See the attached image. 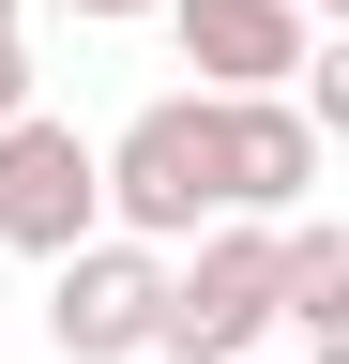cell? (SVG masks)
Returning <instances> with one entry per match:
<instances>
[{
    "mask_svg": "<svg viewBox=\"0 0 349 364\" xmlns=\"http://www.w3.org/2000/svg\"><path fill=\"white\" fill-rule=\"evenodd\" d=\"M107 228V152L76 122H0V258H76Z\"/></svg>",
    "mask_w": 349,
    "mask_h": 364,
    "instance_id": "obj_3",
    "label": "cell"
},
{
    "mask_svg": "<svg viewBox=\"0 0 349 364\" xmlns=\"http://www.w3.org/2000/svg\"><path fill=\"white\" fill-rule=\"evenodd\" d=\"M289 107L319 122V152L349 136V31H319V46H304V76H289Z\"/></svg>",
    "mask_w": 349,
    "mask_h": 364,
    "instance_id": "obj_8",
    "label": "cell"
},
{
    "mask_svg": "<svg viewBox=\"0 0 349 364\" xmlns=\"http://www.w3.org/2000/svg\"><path fill=\"white\" fill-rule=\"evenodd\" d=\"M167 31H183L198 91H289L304 46H319V16H304V0H167Z\"/></svg>",
    "mask_w": 349,
    "mask_h": 364,
    "instance_id": "obj_5",
    "label": "cell"
},
{
    "mask_svg": "<svg viewBox=\"0 0 349 364\" xmlns=\"http://www.w3.org/2000/svg\"><path fill=\"white\" fill-rule=\"evenodd\" d=\"M228 213V152H213V91H152L107 136V228L122 243H198Z\"/></svg>",
    "mask_w": 349,
    "mask_h": 364,
    "instance_id": "obj_1",
    "label": "cell"
},
{
    "mask_svg": "<svg viewBox=\"0 0 349 364\" xmlns=\"http://www.w3.org/2000/svg\"><path fill=\"white\" fill-rule=\"evenodd\" d=\"M152 318H167V243L92 228V243L61 258V289H46V349H61V364H137Z\"/></svg>",
    "mask_w": 349,
    "mask_h": 364,
    "instance_id": "obj_4",
    "label": "cell"
},
{
    "mask_svg": "<svg viewBox=\"0 0 349 364\" xmlns=\"http://www.w3.org/2000/svg\"><path fill=\"white\" fill-rule=\"evenodd\" d=\"M258 364H274V349H258Z\"/></svg>",
    "mask_w": 349,
    "mask_h": 364,
    "instance_id": "obj_14",
    "label": "cell"
},
{
    "mask_svg": "<svg viewBox=\"0 0 349 364\" xmlns=\"http://www.w3.org/2000/svg\"><path fill=\"white\" fill-rule=\"evenodd\" d=\"M0 31H16V0H0Z\"/></svg>",
    "mask_w": 349,
    "mask_h": 364,
    "instance_id": "obj_13",
    "label": "cell"
},
{
    "mask_svg": "<svg viewBox=\"0 0 349 364\" xmlns=\"http://www.w3.org/2000/svg\"><path fill=\"white\" fill-rule=\"evenodd\" d=\"M213 152H228V213H304V182H319V122L289 107V91H213Z\"/></svg>",
    "mask_w": 349,
    "mask_h": 364,
    "instance_id": "obj_6",
    "label": "cell"
},
{
    "mask_svg": "<svg viewBox=\"0 0 349 364\" xmlns=\"http://www.w3.org/2000/svg\"><path fill=\"white\" fill-rule=\"evenodd\" d=\"M76 31H122V16H167V0H61Z\"/></svg>",
    "mask_w": 349,
    "mask_h": 364,
    "instance_id": "obj_9",
    "label": "cell"
},
{
    "mask_svg": "<svg viewBox=\"0 0 349 364\" xmlns=\"http://www.w3.org/2000/svg\"><path fill=\"white\" fill-rule=\"evenodd\" d=\"M0 122H31V61H16V31H0Z\"/></svg>",
    "mask_w": 349,
    "mask_h": 364,
    "instance_id": "obj_10",
    "label": "cell"
},
{
    "mask_svg": "<svg viewBox=\"0 0 349 364\" xmlns=\"http://www.w3.org/2000/svg\"><path fill=\"white\" fill-rule=\"evenodd\" d=\"M152 349L167 364H258V349H274V228H258V213H213L198 258H167Z\"/></svg>",
    "mask_w": 349,
    "mask_h": 364,
    "instance_id": "obj_2",
    "label": "cell"
},
{
    "mask_svg": "<svg viewBox=\"0 0 349 364\" xmlns=\"http://www.w3.org/2000/svg\"><path fill=\"white\" fill-rule=\"evenodd\" d=\"M319 364H349V334H319Z\"/></svg>",
    "mask_w": 349,
    "mask_h": 364,
    "instance_id": "obj_12",
    "label": "cell"
},
{
    "mask_svg": "<svg viewBox=\"0 0 349 364\" xmlns=\"http://www.w3.org/2000/svg\"><path fill=\"white\" fill-rule=\"evenodd\" d=\"M274 334H349V228L319 213V228H274Z\"/></svg>",
    "mask_w": 349,
    "mask_h": 364,
    "instance_id": "obj_7",
    "label": "cell"
},
{
    "mask_svg": "<svg viewBox=\"0 0 349 364\" xmlns=\"http://www.w3.org/2000/svg\"><path fill=\"white\" fill-rule=\"evenodd\" d=\"M304 16H334V31H349V0H304Z\"/></svg>",
    "mask_w": 349,
    "mask_h": 364,
    "instance_id": "obj_11",
    "label": "cell"
}]
</instances>
